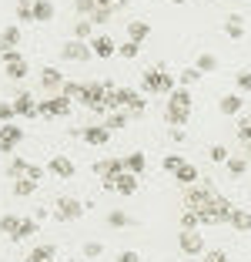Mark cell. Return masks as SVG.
Returning <instances> with one entry per match:
<instances>
[{
	"label": "cell",
	"instance_id": "cell-46",
	"mask_svg": "<svg viewBox=\"0 0 251 262\" xmlns=\"http://www.w3.org/2000/svg\"><path fill=\"white\" fill-rule=\"evenodd\" d=\"M198 215H194V212H184V215H181V229H198Z\"/></svg>",
	"mask_w": 251,
	"mask_h": 262
},
{
	"label": "cell",
	"instance_id": "cell-32",
	"mask_svg": "<svg viewBox=\"0 0 251 262\" xmlns=\"http://www.w3.org/2000/svg\"><path fill=\"white\" fill-rule=\"evenodd\" d=\"M117 54H121L124 61H134V57L141 54V44H134V40H128V44H117Z\"/></svg>",
	"mask_w": 251,
	"mask_h": 262
},
{
	"label": "cell",
	"instance_id": "cell-3",
	"mask_svg": "<svg viewBox=\"0 0 251 262\" xmlns=\"http://www.w3.org/2000/svg\"><path fill=\"white\" fill-rule=\"evenodd\" d=\"M81 215H84V205L77 199H67V195H64V199L54 202V219H57V222H77Z\"/></svg>",
	"mask_w": 251,
	"mask_h": 262
},
{
	"label": "cell",
	"instance_id": "cell-50",
	"mask_svg": "<svg viewBox=\"0 0 251 262\" xmlns=\"http://www.w3.org/2000/svg\"><path fill=\"white\" fill-rule=\"evenodd\" d=\"M117 262H141V255H137L134 249H124V252L117 255Z\"/></svg>",
	"mask_w": 251,
	"mask_h": 262
},
{
	"label": "cell",
	"instance_id": "cell-33",
	"mask_svg": "<svg viewBox=\"0 0 251 262\" xmlns=\"http://www.w3.org/2000/svg\"><path fill=\"white\" fill-rule=\"evenodd\" d=\"M34 188H37L34 178H17V182H14V195H20V199H23V195H31Z\"/></svg>",
	"mask_w": 251,
	"mask_h": 262
},
{
	"label": "cell",
	"instance_id": "cell-5",
	"mask_svg": "<svg viewBox=\"0 0 251 262\" xmlns=\"http://www.w3.org/2000/svg\"><path fill=\"white\" fill-rule=\"evenodd\" d=\"M104 84H97V81H91V84H84V91H81V104L84 108H91V111H101V115H107V108H104Z\"/></svg>",
	"mask_w": 251,
	"mask_h": 262
},
{
	"label": "cell",
	"instance_id": "cell-26",
	"mask_svg": "<svg viewBox=\"0 0 251 262\" xmlns=\"http://www.w3.org/2000/svg\"><path fill=\"white\" fill-rule=\"evenodd\" d=\"M27 168H31V162H23V158H14V162L7 165V175L17 182V178H27Z\"/></svg>",
	"mask_w": 251,
	"mask_h": 262
},
{
	"label": "cell",
	"instance_id": "cell-43",
	"mask_svg": "<svg viewBox=\"0 0 251 262\" xmlns=\"http://www.w3.org/2000/svg\"><path fill=\"white\" fill-rule=\"evenodd\" d=\"M91 37V20H77L74 24V40H87Z\"/></svg>",
	"mask_w": 251,
	"mask_h": 262
},
{
	"label": "cell",
	"instance_id": "cell-17",
	"mask_svg": "<svg viewBox=\"0 0 251 262\" xmlns=\"http://www.w3.org/2000/svg\"><path fill=\"white\" fill-rule=\"evenodd\" d=\"M147 37H151V24H147V20H128V40L144 44Z\"/></svg>",
	"mask_w": 251,
	"mask_h": 262
},
{
	"label": "cell",
	"instance_id": "cell-54",
	"mask_svg": "<svg viewBox=\"0 0 251 262\" xmlns=\"http://www.w3.org/2000/svg\"><path fill=\"white\" fill-rule=\"evenodd\" d=\"M244 158H248V162H251V138L244 141Z\"/></svg>",
	"mask_w": 251,
	"mask_h": 262
},
{
	"label": "cell",
	"instance_id": "cell-31",
	"mask_svg": "<svg viewBox=\"0 0 251 262\" xmlns=\"http://www.w3.org/2000/svg\"><path fill=\"white\" fill-rule=\"evenodd\" d=\"M128 108H131V115H144V108H147V98H141L137 91H131V98H128Z\"/></svg>",
	"mask_w": 251,
	"mask_h": 262
},
{
	"label": "cell",
	"instance_id": "cell-15",
	"mask_svg": "<svg viewBox=\"0 0 251 262\" xmlns=\"http://www.w3.org/2000/svg\"><path fill=\"white\" fill-rule=\"evenodd\" d=\"M188 115H191V108H188V104H178V101H167V111H164L167 124H174V128H181V124L188 121Z\"/></svg>",
	"mask_w": 251,
	"mask_h": 262
},
{
	"label": "cell",
	"instance_id": "cell-2",
	"mask_svg": "<svg viewBox=\"0 0 251 262\" xmlns=\"http://www.w3.org/2000/svg\"><path fill=\"white\" fill-rule=\"evenodd\" d=\"M141 88H144L147 94H171L174 91V74L164 71V68H151V71H144Z\"/></svg>",
	"mask_w": 251,
	"mask_h": 262
},
{
	"label": "cell",
	"instance_id": "cell-11",
	"mask_svg": "<svg viewBox=\"0 0 251 262\" xmlns=\"http://www.w3.org/2000/svg\"><path fill=\"white\" fill-rule=\"evenodd\" d=\"M91 44L87 40H70V44H64L61 47V57L64 61H91Z\"/></svg>",
	"mask_w": 251,
	"mask_h": 262
},
{
	"label": "cell",
	"instance_id": "cell-8",
	"mask_svg": "<svg viewBox=\"0 0 251 262\" xmlns=\"http://www.w3.org/2000/svg\"><path fill=\"white\" fill-rule=\"evenodd\" d=\"M104 188L107 192H117V195H134L137 192V175L124 171V175H117V178H107Z\"/></svg>",
	"mask_w": 251,
	"mask_h": 262
},
{
	"label": "cell",
	"instance_id": "cell-51",
	"mask_svg": "<svg viewBox=\"0 0 251 262\" xmlns=\"http://www.w3.org/2000/svg\"><path fill=\"white\" fill-rule=\"evenodd\" d=\"M97 4H101V7H107L111 14H114V10H117V7H124L128 0H97Z\"/></svg>",
	"mask_w": 251,
	"mask_h": 262
},
{
	"label": "cell",
	"instance_id": "cell-12",
	"mask_svg": "<svg viewBox=\"0 0 251 262\" xmlns=\"http://www.w3.org/2000/svg\"><path fill=\"white\" fill-rule=\"evenodd\" d=\"M94 175L97 178H117V175H124V158H101L97 165H94Z\"/></svg>",
	"mask_w": 251,
	"mask_h": 262
},
{
	"label": "cell",
	"instance_id": "cell-38",
	"mask_svg": "<svg viewBox=\"0 0 251 262\" xmlns=\"http://www.w3.org/2000/svg\"><path fill=\"white\" fill-rule=\"evenodd\" d=\"M208 158L221 165V162H228L231 155H228V148H224V145H211V148H208Z\"/></svg>",
	"mask_w": 251,
	"mask_h": 262
},
{
	"label": "cell",
	"instance_id": "cell-49",
	"mask_svg": "<svg viewBox=\"0 0 251 262\" xmlns=\"http://www.w3.org/2000/svg\"><path fill=\"white\" fill-rule=\"evenodd\" d=\"M238 138H241V141H248V138H251V118H244V121L238 124Z\"/></svg>",
	"mask_w": 251,
	"mask_h": 262
},
{
	"label": "cell",
	"instance_id": "cell-19",
	"mask_svg": "<svg viewBox=\"0 0 251 262\" xmlns=\"http://www.w3.org/2000/svg\"><path fill=\"white\" fill-rule=\"evenodd\" d=\"M228 225L238 229V232H251V212H248V208H231Z\"/></svg>",
	"mask_w": 251,
	"mask_h": 262
},
{
	"label": "cell",
	"instance_id": "cell-44",
	"mask_svg": "<svg viewBox=\"0 0 251 262\" xmlns=\"http://www.w3.org/2000/svg\"><path fill=\"white\" fill-rule=\"evenodd\" d=\"M198 77H201V71H198V68H188V71H181V84H184V88H191L194 81H198Z\"/></svg>",
	"mask_w": 251,
	"mask_h": 262
},
{
	"label": "cell",
	"instance_id": "cell-4",
	"mask_svg": "<svg viewBox=\"0 0 251 262\" xmlns=\"http://www.w3.org/2000/svg\"><path fill=\"white\" fill-rule=\"evenodd\" d=\"M77 14H81V20H91V24H107L114 17L107 7H101L97 0H77Z\"/></svg>",
	"mask_w": 251,
	"mask_h": 262
},
{
	"label": "cell",
	"instance_id": "cell-35",
	"mask_svg": "<svg viewBox=\"0 0 251 262\" xmlns=\"http://www.w3.org/2000/svg\"><path fill=\"white\" fill-rule=\"evenodd\" d=\"M107 225H114V229H124V225H131V219L124 215L121 208H114V212H107Z\"/></svg>",
	"mask_w": 251,
	"mask_h": 262
},
{
	"label": "cell",
	"instance_id": "cell-23",
	"mask_svg": "<svg viewBox=\"0 0 251 262\" xmlns=\"http://www.w3.org/2000/svg\"><path fill=\"white\" fill-rule=\"evenodd\" d=\"M241 108H244L241 94H224V98H221V115H238Z\"/></svg>",
	"mask_w": 251,
	"mask_h": 262
},
{
	"label": "cell",
	"instance_id": "cell-14",
	"mask_svg": "<svg viewBox=\"0 0 251 262\" xmlns=\"http://www.w3.org/2000/svg\"><path fill=\"white\" fill-rule=\"evenodd\" d=\"M40 84H44V91H64V74L57 68H44L40 71Z\"/></svg>",
	"mask_w": 251,
	"mask_h": 262
},
{
	"label": "cell",
	"instance_id": "cell-24",
	"mask_svg": "<svg viewBox=\"0 0 251 262\" xmlns=\"http://www.w3.org/2000/svg\"><path fill=\"white\" fill-rule=\"evenodd\" d=\"M144 165H147V158L141 151H134V155H128V158H124V171H131V175H141V171H144Z\"/></svg>",
	"mask_w": 251,
	"mask_h": 262
},
{
	"label": "cell",
	"instance_id": "cell-52",
	"mask_svg": "<svg viewBox=\"0 0 251 262\" xmlns=\"http://www.w3.org/2000/svg\"><path fill=\"white\" fill-rule=\"evenodd\" d=\"M27 178H34V182H40V178H44V168H40V165H31V168H27Z\"/></svg>",
	"mask_w": 251,
	"mask_h": 262
},
{
	"label": "cell",
	"instance_id": "cell-13",
	"mask_svg": "<svg viewBox=\"0 0 251 262\" xmlns=\"http://www.w3.org/2000/svg\"><path fill=\"white\" fill-rule=\"evenodd\" d=\"M47 171H51L54 178H74V162L64 158V155H54L51 165H47Z\"/></svg>",
	"mask_w": 251,
	"mask_h": 262
},
{
	"label": "cell",
	"instance_id": "cell-10",
	"mask_svg": "<svg viewBox=\"0 0 251 262\" xmlns=\"http://www.w3.org/2000/svg\"><path fill=\"white\" fill-rule=\"evenodd\" d=\"M23 141V131H20V124H0V151H14L17 145Z\"/></svg>",
	"mask_w": 251,
	"mask_h": 262
},
{
	"label": "cell",
	"instance_id": "cell-37",
	"mask_svg": "<svg viewBox=\"0 0 251 262\" xmlns=\"http://www.w3.org/2000/svg\"><path fill=\"white\" fill-rule=\"evenodd\" d=\"M17 17L20 20H34V0H17Z\"/></svg>",
	"mask_w": 251,
	"mask_h": 262
},
{
	"label": "cell",
	"instance_id": "cell-25",
	"mask_svg": "<svg viewBox=\"0 0 251 262\" xmlns=\"http://www.w3.org/2000/svg\"><path fill=\"white\" fill-rule=\"evenodd\" d=\"M54 255H57L54 246H37L31 255H27V262H54Z\"/></svg>",
	"mask_w": 251,
	"mask_h": 262
},
{
	"label": "cell",
	"instance_id": "cell-21",
	"mask_svg": "<svg viewBox=\"0 0 251 262\" xmlns=\"http://www.w3.org/2000/svg\"><path fill=\"white\" fill-rule=\"evenodd\" d=\"M174 178H178V182H181L184 188H191V185H198V168H194V165H188V162H184L181 168L174 171Z\"/></svg>",
	"mask_w": 251,
	"mask_h": 262
},
{
	"label": "cell",
	"instance_id": "cell-1",
	"mask_svg": "<svg viewBox=\"0 0 251 262\" xmlns=\"http://www.w3.org/2000/svg\"><path fill=\"white\" fill-rule=\"evenodd\" d=\"M218 195L221 192L214 185H191V188H184V212L205 215V212H211V208H214Z\"/></svg>",
	"mask_w": 251,
	"mask_h": 262
},
{
	"label": "cell",
	"instance_id": "cell-53",
	"mask_svg": "<svg viewBox=\"0 0 251 262\" xmlns=\"http://www.w3.org/2000/svg\"><path fill=\"white\" fill-rule=\"evenodd\" d=\"M171 141H184V131L181 128H171Z\"/></svg>",
	"mask_w": 251,
	"mask_h": 262
},
{
	"label": "cell",
	"instance_id": "cell-47",
	"mask_svg": "<svg viewBox=\"0 0 251 262\" xmlns=\"http://www.w3.org/2000/svg\"><path fill=\"white\" fill-rule=\"evenodd\" d=\"M205 262H228V252H224V249H211V252L205 255Z\"/></svg>",
	"mask_w": 251,
	"mask_h": 262
},
{
	"label": "cell",
	"instance_id": "cell-9",
	"mask_svg": "<svg viewBox=\"0 0 251 262\" xmlns=\"http://www.w3.org/2000/svg\"><path fill=\"white\" fill-rule=\"evenodd\" d=\"M14 111L20 118H37L40 115V101H34L31 91H20V94H14Z\"/></svg>",
	"mask_w": 251,
	"mask_h": 262
},
{
	"label": "cell",
	"instance_id": "cell-40",
	"mask_svg": "<svg viewBox=\"0 0 251 262\" xmlns=\"http://www.w3.org/2000/svg\"><path fill=\"white\" fill-rule=\"evenodd\" d=\"M81 91H84V84H77V81H64V91H61V94H64L67 101H70V98L81 101Z\"/></svg>",
	"mask_w": 251,
	"mask_h": 262
},
{
	"label": "cell",
	"instance_id": "cell-28",
	"mask_svg": "<svg viewBox=\"0 0 251 262\" xmlns=\"http://www.w3.org/2000/svg\"><path fill=\"white\" fill-rule=\"evenodd\" d=\"M20 222H23V219H17V215H0V232H7L10 239H14L17 229H20Z\"/></svg>",
	"mask_w": 251,
	"mask_h": 262
},
{
	"label": "cell",
	"instance_id": "cell-41",
	"mask_svg": "<svg viewBox=\"0 0 251 262\" xmlns=\"http://www.w3.org/2000/svg\"><path fill=\"white\" fill-rule=\"evenodd\" d=\"M194 68H198L201 74H205V71H214V68H218V57H214V54H201V57H198V64H194Z\"/></svg>",
	"mask_w": 251,
	"mask_h": 262
},
{
	"label": "cell",
	"instance_id": "cell-6",
	"mask_svg": "<svg viewBox=\"0 0 251 262\" xmlns=\"http://www.w3.org/2000/svg\"><path fill=\"white\" fill-rule=\"evenodd\" d=\"M70 115V101L64 94H54V98L40 101V118H67Z\"/></svg>",
	"mask_w": 251,
	"mask_h": 262
},
{
	"label": "cell",
	"instance_id": "cell-55",
	"mask_svg": "<svg viewBox=\"0 0 251 262\" xmlns=\"http://www.w3.org/2000/svg\"><path fill=\"white\" fill-rule=\"evenodd\" d=\"M171 4H188V0H171Z\"/></svg>",
	"mask_w": 251,
	"mask_h": 262
},
{
	"label": "cell",
	"instance_id": "cell-20",
	"mask_svg": "<svg viewBox=\"0 0 251 262\" xmlns=\"http://www.w3.org/2000/svg\"><path fill=\"white\" fill-rule=\"evenodd\" d=\"M224 34H228L231 40H241L244 37V20H241V14L224 17Z\"/></svg>",
	"mask_w": 251,
	"mask_h": 262
},
{
	"label": "cell",
	"instance_id": "cell-29",
	"mask_svg": "<svg viewBox=\"0 0 251 262\" xmlns=\"http://www.w3.org/2000/svg\"><path fill=\"white\" fill-rule=\"evenodd\" d=\"M124 124H128V115H124V111H111V115L104 118L107 131H117V128H124Z\"/></svg>",
	"mask_w": 251,
	"mask_h": 262
},
{
	"label": "cell",
	"instance_id": "cell-48",
	"mask_svg": "<svg viewBox=\"0 0 251 262\" xmlns=\"http://www.w3.org/2000/svg\"><path fill=\"white\" fill-rule=\"evenodd\" d=\"M238 88H241V91H251V71H238Z\"/></svg>",
	"mask_w": 251,
	"mask_h": 262
},
{
	"label": "cell",
	"instance_id": "cell-27",
	"mask_svg": "<svg viewBox=\"0 0 251 262\" xmlns=\"http://www.w3.org/2000/svg\"><path fill=\"white\" fill-rule=\"evenodd\" d=\"M34 232H37V219H23V222H20V229H17V235H14V242L31 239Z\"/></svg>",
	"mask_w": 251,
	"mask_h": 262
},
{
	"label": "cell",
	"instance_id": "cell-34",
	"mask_svg": "<svg viewBox=\"0 0 251 262\" xmlns=\"http://www.w3.org/2000/svg\"><path fill=\"white\" fill-rule=\"evenodd\" d=\"M224 165H228V171H231L235 178H241L244 171H248V158H228Z\"/></svg>",
	"mask_w": 251,
	"mask_h": 262
},
{
	"label": "cell",
	"instance_id": "cell-39",
	"mask_svg": "<svg viewBox=\"0 0 251 262\" xmlns=\"http://www.w3.org/2000/svg\"><path fill=\"white\" fill-rule=\"evenodd\" d=\"M0 44H4V47H17V44H20V31H17V27H7L4 37H0Z\"/></svg>",
	"mask_w": 251,
	"mask_h": 262
},
{
	"label": "cell",
	"instance_id": "cell-30",
	"mask_svg": "<svg viewBox=\"0 0 251 262\" xmlns=\"http://www.w3.org/2000/svg\"><path fill=\"white\" fill-rule=\"evenodd\" d=\"M7 77H14V81H23V77H27V64H23V57H20V61H7Z\"/></svg>",
	"mask_w": 251,
	"mask_h": 262
},
{
	"label": "cell",
	"instance_id": "cell-18",
	"mask_svg": "<svg viewBox=\"0 0 251 262\" xmlns=\"http://www.w3.org/2000/svg\"><path fill=\"white\" fill-rule=\"evenodd\" d=\"M91 51L97 57H114L117 54V44L107 37V34H101V37H91Z\"/></svg>",
	"mask_w": 251,
	"mask_h": 262
},
{
	"label": "cell",
	"instance_id": "cell-22",
	"mask_svg": "<svg viewBox=\"0 0 251 262\" xmlns=\"http://www.w3.org/2000/svg\"><path fill=\"white\" fill-rule=\"evenodd\" d=\"M34 20H37V24L54 20V4H51V0H34Z\"/></svg>",
	"mask_w": 251,
	"mask_h": 262
},
{
	"label": "cell",
	"instance_id": "cell-36",
	"mask_svg": "<svg viewBox=\"0 0 251 262\" xmlns=\"http://www.w3.org/2000/svg\"><path fill=\"white\" fill-rule=\"evenodd\" d=\"M17 118V111H14V101H0V124H10Z\"/></svg>",
	"mask_w": 251,
	"mask_h": 262
},
{
	"label": "cell",
	"instance_id": "cell-16",
	"mask_svg": "<svg viewBox=\"0 0 251 262\" xmlns=\"http://www.w3.org/2000/svg\"><path fill=\"white\" fill-rule=\"evenodd\" d=\"M81 138L87 141V145H107L111 131H107L104 124H91V128H81Z\"/></svg>",
	"mask_w": 251,
	"mask_h": 262
},
{
	"label": "cell",
	"instance_id": "cell-42",
	"mask_svg": "<svg viewBox=\"0 0 251 262\" xmlns=\"http://www.w3.org/2000/svg\"><path fill=\"white\" fill-rule=\"evenodd\" d=\"M161 165H164V171H171V175H174V171L184 165V158H181V155H164V162H161Z\"/></svg>",
	"mask_w": 251,
	"mask_h": 262
},
{
	"label": "cell",
	"instance_id": "cell-7",
	"mask_svg": "<svg viewBox=\"0 0 251 262\" xmlns=\"http://www.w3.org/2000/svg\"><path fill=\"white\" fill-rule=\"evenodd\" d=\"M178 246H181L184 255H201V252H205V239H201L198 229H181V235H178Z\"/></svg>",
	"mask_w": 251,
	"mask_h": 262
},
{
	"label": "cell",
	"instance_id": "cell-45",
	"mask_svg": "<svg viewBox=\"0 0 251 262\" xmlns=\"http://www.w3.org/2000/svg\"><path fill=\"white\" fill-rule=\"evenodd\" d=\"M101 252H104V246H101V242H87V246H84V255H87V259H97Z\"/></svg>",
	"mask_w": 251,
	"mask_h": 262
}]
</instances>
